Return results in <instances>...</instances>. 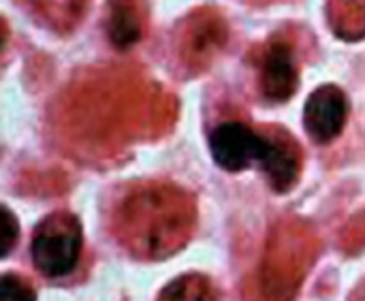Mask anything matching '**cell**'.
<instances>
[{
    "label": "cell",
    "mask_w": 365,
    "mask_h": 301,
    "mask_svg": "<svg viewBox=\"0 0 365 301\" xmlns=\"http://www.w3.org/2000/svg\"><path fill=\"white\" fill-rule=\"evenodd\" d=\"M197 227L192 195L175 184L148 182L124 195L113 214L122 248L143 261H160L182 250Z\"/></svg>",
    "instance_id": "obj_1"
},
{
    "label": "cell",
    "mask_w": 365,
    "mask_h": 301,
    "mask_svg": "<svg viewBox=\"0 0 365 301\" xmlns=\"http://www.w3.org/2000/svg\"><path fill=\"white\" fill-rule=\"evenodd\" d=\"M319 235L302 218H282L265 246L261 289L269 301H291L319 257Z\"/></svg>",
    "instance_id": "obj_2"
},
{
    "label": "cell",
    "mask_w": 365,
    "mask_h": 301,
    "mask_svg": "<svg viewBox=\"0 0 365 301\" xmlns=\"http://www.w3.org/2000/svg\"><path fill=\"white\" fill-rule=\"evenodd\" d=\"M81 248L83 233L79 220L68 212H56L45 216L34 229L30 257L43 276L62 278L77 267Z\"/></svg>",
    "instance_id": "obj_3"
},
{
    "label": "cell",
    "mask_w": 365,
    "mask_h": 301,
    "mask_svg": "<svg viewBox=\"0 0 365 301\" xmlns=\"http://www.w3.org/2000/svg\"><path fill=\"white\" fill-rule=\"evenodd\" d=\"M265 148V131H255L235 120L218 124L210 135V150L216 165L231 173H240L252 165H261Z\"/></svg>",
    "instance_id": "obj_4"
},
{
    "label": "cell",
    "mask_w": 365,
    "mask_h": 301,
    "mask_svg": "<svg viewBox=\"0 0 365 301\" xmlns=\"http://www.w3.org/2000/svg\"><path fill=\"white\" fill-rule=\"evenodd\" d=\"M259 83L261 92L272 103L289 101L299 88V68L295 45L284 39H272L259 58Z\"/></svg>",
    "instance_id": "obj_5"
},
{
    "label": "cell",
    "mask_w": 365,
    "mask_h": 301,
    "mask_svg": "<svg viewBox=\"0 0 365 301\" xmlns=\"http://www.w3.org/2000/svg\"><path fill=\"white\" fill-rule=\"evenodd\" d=\"M349 120L346 92L334 83L317 88L304 107V126L317 143H331L338 139Z\"/></svg>",
    "instance_id": "obj_6"
},
{
    "label": "cell",
    "mask_w": 365,
    "mask_h": 301,
    "mask_svg": "<svg viewBox=\"0 0 365 301\" xmlns=\"http://www.w3.org/2000/svg\"><path fill=\"white\" fill-rule=\"evenodd\" d=\"M267 148L261 160V169L276 193L291 190L302 173V150L295 137L274 126L267 128Z\"/></svg>",
    "instance_id": "obj_7"
},
{
    "label": "cell",
    "mask_w": 365,
    "mask_h": 301,
    "mask_svg": "<svg viewBox=\"0 0 365 301\" xmlns=\"http://www.w3.org/2000/svg\"><path fill=\"white\" fill-rule=\"evenodd\" d=\"M141 0H109L107 2V36L118 49H130L145 32Z\"/></svg>",
    "instance_id": "obj_8"
},
{
    "label": "cell",
    "mask_w": 365,
    "mask_h": 301,
    "mask_svg": "<svg viewBox=\"0 0 365 301\" xmlns=\"http://www.w3.org/2000/svg\"><path fill=\"white\" fill-rule=\"evenodd\" d=\"M158 301H216V291L210 278L201 274H186L167 285Z\"/></svg>",
    "instance_id": "obj_9"
},
{
    "label": "cell",
    "mask_w": 365,
    "mask_h": 301,
    "mask_svg": "<svg viewBox=\"0 0 365 301\" xmlns=\"http://www.w3.org/2000/svg\"><path fill=\"white\" fill-rule=\"evenodd\" d=\"M0 301H36V293L26 278L4 274L0 280Z\"/></svg>",
    "instance_id": "obj_10"
},
{
    "label": "cell",
    "mask_w": 365,
    "mask_h": 301,
    "mask_svg": "<svg viewBox=\"0 0 365 301\" xmlns=\"http://www.w3.org/2000/svg\"><path fill=\"white\" fill-rule=\"evenodd\" d=\"M2 257H6L13 248V244L17 242V233L19 227L13 218V214L9 212V208H2Z\"/></svg>",
    "instance_id": "obj_11"
},
{
    "label": "cell",
    "mask_w": 365,
    "mask_h": 301,
    "mask_svg": "<svg viewBox=\"0 0 365 301\" xmlns=\"http://www.w3.org/2000/svg\"><path fill=\"white\" fill-rule=\"evenodd\" d=\"M365 244V214L364 216H357L351 225H349V229H346V233H344V248L346 250H357V248H361Z\"/></svg>",
    "instance_id": "obj_12"
},
{
    "label": "cell",
    "mask_w": 365,
    "mask_h": 301,
    "mask_svg": "<svg viewBox=\"0 0 365 301\" xmlns=\"http://www.w3.org/2000/svg\"><path fill=\"white\" fill-rule=\"evenodd\" d=\"M349 301H365V280L351 293V297H349Z\"/></svg>",
    "instance_id": "obj_13"
}]
</instances>
